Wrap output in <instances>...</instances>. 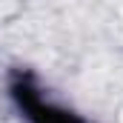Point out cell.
Wrapping results in <instances>:
<instances>
[{
	"label": "cell",
	"instance_id": "obj_1",
	"mask_svg": "<svg viewBox=\"0 0 123 123\" xmlns=\"http://www.w3.org/2000/svg\"><path fill=\"white\" fill-rule=\"evenodd\" d=\"M14 100H17V106L26 112V117L31 123H83L77 120L74 115H69V112H63L57 106H49V103H43L40 100V94L31 89L29 83L23 80V83H14Z\"/></svg>",
	"mask_w": 123,
	"mask_h": 123
}]
</instances>
